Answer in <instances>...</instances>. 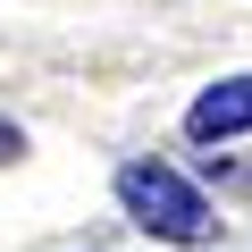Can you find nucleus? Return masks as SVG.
I'll return each mask as SVG.
<instances>
[{
  "label": "nucleus",
  "instance_id": "1",
  "mask_svg": "<svg viewBox=\"0 0 252 252\" xmlns=\"http://www.w3.org/2000/svg\"><path fill=\"white\" fill-rule=\"evenodd\" d=\"M118 202L135 227H152L160 244H219V210L168 168V160H126L118 168Z\"/></svg>",
  "mask_w": 252,
  "mask_h": 252
},
{
  "label": "nucleus",
  "instance_id": "2",
  "mask_svg": "<svg viewBox=\"0 0 252 252\" xmlns=\"http://www.w3.org/2000/svg\"><path fill=\"white\" fill-rule=\"evenodd\" d=\"M185 135H193V143L252 135V67H244V76H219V84H202V93H193V109H185Z\"/></svg>",
  "mask_w": 252,
  "mask_h": 252
},
{
  "label": "nucleus",
  "instance_id": "3",
  "mask_svg": "<svg viewBox=\"0 0 252 252\" xmlns=\"http://www.w3.org/2000/svg\"><path fill=\"white\" fill-rule=\"evenodd\" d=\"M17 152H26V135H17V126H0V168H9Z\"/></svg>",
  "mask_w": 252,
  "mask_h": 252
}]
</instances>
